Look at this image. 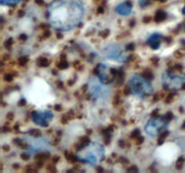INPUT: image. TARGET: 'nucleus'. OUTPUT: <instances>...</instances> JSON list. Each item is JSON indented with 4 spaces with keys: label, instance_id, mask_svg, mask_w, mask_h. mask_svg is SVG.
Instances as JSON below:
<instances>
[{
    "label": "nucleus",
    "instance_id": "obj_1",
    "mask_svg": "<svg viewBox=\"0 0 185 173\" xmlns=\"http://www.w3.org/2000/svg\"><path fill=\"white\" fill-rule=\"evenodd\" d=\"M51 24L60 30L76 26L83 16V6L79 0H55L48 8Z\"/></svg>",
    "mask_w": 185,
    "mask_h": 173
},
{
    "label": "nucleus",
    "instance_id": "obj_2",
    "mask_svg": "<svg viewBox=\"0 0 185 173\" xmlns=\"http://www.w3.org/2000/svg\"><path fill=\"white\" fill-rule=\"evenodd\" d=\"M129 86L132 92L138 96L150 95L153 91V87L147 79L138 75H135L132 78L129 82Z\"/></svg>",
    "mask_w": 185,
    "mask_h": 173
},
{
    "label": "nucleus",
    "instance_id": "obj_3",
    "mask_svg": "<svg viewBox=\"0 0 185 173\" xmlns=\"http://www.w3.org/2000/svg\"><path fill=\"white\" fill-rule=\"evenodd\" d=\"M166 125H167V123L163 118H157V119L155 120H151L145 125V131L150 135H156L158 131L160 129L164 128Z\"/></svg>",
    "mask_w": 185,
    "mask_h": 173
},
{
    "label": "nucleus",
    "instance_id": "obj_4",
    "mask_svg": "<svg viewBox=\"0 0 185 173\" xmlns=\"http://www.w3.org/2000/svg\"><path fill=\"white\" fill-rule=\"evenodd\" d=\"M33 120L35 122V123L41 125V126H47L48 122L52 119L53 116L52 113L50 111H45V112H33L32 114Z\"/></svg>",
    "mask_w": 185,
    "mask_h": 173
},
{
    "label": "nucleus",
    "instance_id": "obj_5",
    "mask_svg": "<svg viewBox=\"0 0 185 173\" xmlns=\"http://www.w3.org/2000/svg\"><path fill=\"white\" fill-rule=\"evenodd\" d=\"M104 53H105V56L107 59H111L118 61H126V55L122 53V52H120V51L118 50V47L116 46V45H110V46H109L105 50Z\"/></svg>",
    "mask_w": 185,
    "mask_h": 173
},
{
    "label": "nucleus",
    "instance_id": "obj_6",
    "mask_svg": "<svg viewBox=\"0 0 185 173\" xmlns=\"http://www.w3.org/2000/svg\"><path fill=\"white\" fill-rule=\"evenodd\" d=\"M95 73H97L99 77V79L104 84H109L113 81L114 76L111 73H107V67L104 64H98L95 70Z\"/></svg>",
    "mask_w": 185,
    "mask_h": 173
},
{
    "label": "nucleus",
    "instance_id": "obj_7",
    "mask_svg": "<svg viewBox=\"0 0 185 173\" xmlns=\"http://www.w3.org/2000/svg\"><path fill=\"white\" fill-rule=\"evenodd\" d=\"M164 86H165V87H169L170 88L178 89L182 87V83H183V79L181 77L169 78L168 75H164Z\"/></svg>",
    "mask_w": 185,
    "mask_h": 173
},
{
    "label": "nucleus",
    "instance_id": "obj_8",
    "mask_svg": "<svg viewBox=\"0 0 185 173\" xmlns=\"http://www.w3.org/2000/svg\"><path fill=\"white\" fill-rule=\"evenodd\" d=\"M132 10V4L129 1L124 2L117 6V12L122 15H127Z\"/></svg>",
    "mask_w": 185,
    "mask_h": 173
},
{
    "label": "nucleus",
    "instance_id": "obj_9",
    "mask_svg": "<svg viewBox=\"0 0 185 173\" xmlns=\"http://www.w3.org/2000/svg\"><path fill=\"white\" fill-rule=\"evenodd\" d=\"M89 137H88V136H84L83 138L80 139V143H78L77 149H78V150H82L83 148H85V147H87L88 145H89Z\"/></svg>",
    "mask_w": 185,
    "mask_h": 173
},
{
    "label": "nucleus",
    "instance_id": "obj_10",
    "mask_svg": "<svg viewBox=\"0 0 185 173\" xmlns=\"http://www.w3.org/2000/svg\"><path fill=\"white\" fill-rule=\"evenodd\" d=\"M162 39V35L161 34H153V35L150 37L149 39V43H157V42H160V40Z\"/></svg>",
    "mask_w": 185,
    "mask_h": 173
},
{
    "label": "nucleus",
    "instance_id": "obj_11",
    "mask_svg": "<svg viewBox=\"0 0 185 173\" xmlns=\"http://www.w3.org/2000/svg\"><path fill=\"white\" fill-rule=\"evenodd\" d=\"M38 65H39L40 67H47L49 65V61L46 59V58H40L39 60H38L37 61Z\"/></svg>",
    "mask_w": 185,
    "mask_h": 173
},
{
    "label": "nucleus",
    "instance_id": "obj_12",
    "mask_svg": "<svg viewBox=\"0 0 185 173\" xmlns=\"http://www.w3.org/2000/svg\"><path fill=\"white\" fill-rule=\"evenodd\" d=\"M166 17V14H164V12H162V11H160V12H158L156 14V15H155V21L156 22H161L163 21V20H164Z\"/></svg>",
    "mask_w": 185,
    "mask_h": 173
},
{
    "label": "nucleus",
    "instance_id": "obj_13",
    "mask_svg": "<svg viewBox=\"0 0 185 173\" xmlns=\"http://www.w3.org/2000/svg\"><path fill=\"white\" fill-rule=\"evenodd\" d=\"M49 154L48 153H44V152H41V153H38L37 155L35 156L36 160L37 161H43L44 159H48Z\"/></svg>",
    "mask_w": 185,
    "mask_h": 173
},
{
    "label": "nucleus",
    "instance_id": "obj_14",
    "mask_svg": "<svg viewBox=\"0 0 185 173\" xmlns=\"http://www.w3.org/2000/svg\"><path fill=\"white\" fill-rule=\"evenodd\" d=\"M153 73H152L150 70H145V71H144V78H145L147 80H151L152 79H153Z\"/></svg>",
    "mask_w": 185,
    "mask_h": 173
},
{
    "label": "nucleus",
    "instance_id": "obj_15",
    "mask_svg": "<svg viewBox=\"0 0 185 173\" xmlns=\"http://www.w3.org/2000/svg\"><path fill=\"white\" fill-rule=\"evenodd\" d=\"M57 67L60 69V70H63V69L68 68V62L66 61H61L60 63L57 64Z\"/></svg>",
    "mask_w": 185,
    "mask_h": 173
},
{
    "label": "nucleus",
    "instance_id": "obj_16",
    "mask_svg": "<svg viewBox=\"0 0 185 173\" xmlns=\"http://www.w3.org/2000/svg\"><path fill=\"white\" fill-rule=\"evenodd\" d=\"M169 134V133L168 132H164V133H163L162 134H161V136L159 137V140H158V144H162L163 143V142H164V138L166 137V136Z\"/></svg>",
    "mask_w": 185,
    "mask_h": 173
},
{
    "label": "nucleus",
    "instance_id": "obj_17",
    "mask_svg": "<svg viewBox=\"0 0 185 173\" xmlns=\"http://www.w3.org/2000/svg\"><path fill=\"white\" fill-rule=\"evenodd\" d=\"M20 0H1V3L5 4V5H12V4H16Z\"/></svg>",
    "mask_w": 185,
    "mask_h": 173
},
{
    "label": "nucleus",
    "instance_id": "obj_18",
    "mask_svg": "<svg viewBox=\"0 0 185 173\" xmlns=\"http://www.w3.org/2000/svg\"><path fill=\"white\" fill-rule=\"evenodd\" d=\"M30 134H32L34 137H40L41 136V132L39 130H35V129H33L30 132Z\"/></svg>",
    "mask_w": 185,
    "mask_h": 173
},
{
    "label": "nucleus",
    "instance_id": "obj_19",
    "mask_svg": "<svg viewBox=\"0 0 185 173\" xmlns=\"http://www.w3.org/2000/svg\"><path fill=\"white\" fill-rule=\"evenodd\" d=\"M18 61H19L20 65H22V66H25V65L27 63V61H28V59H27L26 57H21Z\"/></svg>",
    "mask_w": 185,
    "mask_h": 173
},
{
    "label": "nucleus",
    "instance_id": "obj_20",
    "mask_svg": "<svg viewBox=\"0 0 185 173\" xmlns=\"http://www.w3.org/2000/svg\"><path fill=\"white\" fill-rule=\"evenodd\" d=\"M66 156H67L68 158V161H71V162H75V161H76V159H75V157L72 154H69L68 152H66Z\"/></svg>",
    "mask_w": 185,
    "mask_h": 173
},
{
    "label": "nucleus",
    "instance_id": "obj_21",
    "mask_svg": "<svg viewBox=\"0 0 185 173\" xmlns=\"http://www.w3.org/2000/svg\"><path fill=\"white\" fill-rule=\"evenodd\" d=\"M183 161H184L183 158H180V159H179L178 161H177V163H176V166H177V168H178V169L182 168V164H183Z\"/></svg>",
    "mask_w": 185,
    "mask_h": 173
},
{
    "label": "nucleus",
    "instance_id": "obj_22",
    "mask_svg": "<svg viewBox=\"0 0 185 173\" xmlns=\"http://www.w3.org/2000/svg\"><path fill=\"white\" fill-rule=\"evenodd\" d=\"M100 36L101 37H103V38H106L107 36H109V30H104V31H102L101 32H100Z\"/></svg>",
    "mask_w": 185,
    "mask_h": 173
},
{
    "label": "nucleus",
    "instance_id": "obj_23",
    "mask_svg": "<svg viewBox=\"0 0 185 173\" xmlns=\"http://www.w3.org/2000/svg\"><path fill=\"white\" fill-rule=\"evenodd\" d=\"M139 134H140V132H139V131L137 130V129H135V130L134 131L133 133H132V134H131V137H132V138H136L137 136L139 135Z\"/></svg>",
    "mask_w": 185,
    "mask_h": 173
},
{
    "label": "nucleus",
    "instance_id": "obj_24",
    "mask_svg": "<svg viewBox=\"0 0 185 173\" xmlns=\"http://www.w3.org/2000/svg\"><path fill=\"white\" fill-rule=\"evenodd\" d=\"M21 158L23 160H25V161H27V160H29V158H30V155H29L28 153H25V152H24V153L21 154Z\"/></svg>",
    "mask_w": 185,
    "mask_h": 173
},
{
    "label": "nucleus",
    "instance_id": "obj_25",
    "mask_svg": "<svg viewBox=\"0 0 185 173\" xmlns=\"http://www.w3.org/2000/svg\"><path fill=\"white\" fill-rule=\"evenodd\" d=\"M12 44H13V40L11 39V38L5 42V47H7V48H10V47L12 46Z\"/></svg>",
    "mask_w": 185,
    "mask_h": 173
},
{
    "label": "nucleus",
    "instance_id": "obj_26",
    "mask_svg": "<svg viewBox=\"0 0 185 173\" xmlns=\"http://www.w3.org/2000/svg\"><path fill=\"white\" fill-rule=\"evenodd\" d=\"M13 79V76L11 74H5V81H11Z\"/></svg>",
    "mask_w": 185,
    "mask_h": 173
},
{
    "label": "nucleus",
    "instance_id": "obj_27",
    "mask_svg": "<svg viewBox=\"0 0 185 173\" xmlns=\"http://www.w3.org/2000/svg\"><path fill=\"white\" fill-rule=\"evenodd\" d=\"M69 119H70V117L68 116V114H66V116H62V118H61V123H66Z\"/></svg>",
    "mask_w": 185,
    "mask_h": 173
},
{
    "label": "nucleus",
    "instance_id": "obj_28",
    "mask_svg": "<svg viewBox=\"0 0 185 173\" xmlns=\"http://www.w3.org/2000/svg\"><path fill=\"white\" fill-rule=\"evenodd\" d=\"M128 172H137L138 171V170H137V168L135 166H132L131 168H129L127 170Z\"/></svg>",
    "mask_w": 185,
    "mask_h": 173
},
{
    "label": "nucleus",
    "instance_id": "obj_29",
    "mask_svg": "<svg viewBox=\"0 0 185 173\" xmlns=\"http://www.w3.org/2000/svg\"><path fill=\"white\" fill-rule=\"evenodd\" d=\"M172 118H173V114L172 113H167L165 116V120L166 121H170V120H172Z\"/></svg>",
    "mask_w": 185,
    "mask_h": 173
},
{
    "label": "nucleus",
    "instance_id": "obj_30",
    "mask_svg": "<svg viewBox=\"0 0 185 173\" xmlns=\"http://www.w3.org/2000/svg\"><path fill=\"white\" fill-rule=\"evenodd\" d=\"M134 49H135V45L133 43H130L126 46V50L127 51H134Z\"/></svg>",
    "mask_w": 185,
    "mask_h": 173
},
{
    "label": "nucleus",
    "instance_id": "obj_31",
    "mask_svg": "<svg viewBox=\"0 0 185 173\" xmlns=\"http://www.w3.org/2000/svg\"><path fill=\"white\" fill-rule=\"evenodd\" d=\"M144 142V138L142 137V136H139V137H137L136 139V144H141V143Z\"/></svg>",
    "mask_w": 185,
    "mask_h": 173
},
{
    "label": "nucleus",
    "instance_id": "obj_32",
    "mask_svg": "<svg viewBox=\"0 0 185 173\" xmlns=\"http://www.w3.org/2000/svg\"><path fill=\"white\" fill-rule=\"evenodd\" d=\"M130 91H131V89H130V87H126L124 88V94L125 95L130 94Z\"/></svg>",
    "mask_w": 185,
    "mask_h": 173
},
{
    "label": "nucleus",
    "instance_id": "obj_33",
    "mask_svg": "<svg viewBox=\"0 0 185 173\" xmlns=\"http://www.w3.org/2000/svg\"><path fill=\"white\" fill-rule=\"evenodd\" d=\"M158 113H159V110L158 109H155V111H153V112L151 113V116H153V117H156L157 116H158Z\"/></svg>",
    "mask_w": 185,
    "mask_h": 173
},
{
    "label": "nucleus",
    "instance_id": "obj_34",
    "mask_svg": "<svg viewBox=\"0 0 185 173\" xmlns=\"http://www.w3.org/2000/svg\"><path fill=\"white\" fill-rule=\"evenodd\" d=\"M147 0H139V3H140V5H142V6H144V5H147Z\"/></svg>",
    "mask_w": 185,
    "mask_h": 173
},
{
    "label": "nucleus",
    "instance_id": "obj_35",
    "mask_svg": "<svg viewBox=\"0 0 185 173\" xmlns=\"http://www.w3.org/2000/svg\"><path fill=\"white\" fill-rule=\"evenodd\" d=\"M173 96V94H169L167 96H166V99H165V101L166 102H170L171 101V99H172V97Z\"/></svg>",
    "mask_w": 185,
    "mask_h": 173
},
{
    "label": "nucleus",
    "instance_id": "obj_36",
    "mask_svg": "<svg viewBox=\"0 0 185 173\" xmlns=\"http://www.w3.org/2000/svg\"><path fill=\"white\" fill-rule=\"evenodd\" d=\"M6 118L8 120H12L13 118H14V114H13V113H8L6 116Z\"/></svg>",
    "mask_w": 185,
    "mask_h": 173
},
{
    "label": "nucleus",
    "instance_id": "obj_37",
    "mask_svg": "<svg viewBox=\"0 0 185 173\" xmlns=\"http://www.w3.org/2000/svg\"><path fill=\"white\" fill-rule=\"evenodd\" d=\"M25 105V99H21L19 102H18V105H20V106H21V105Z\"/></svg>",
    "mask_w": 185,
    "mask_h": 173
},
{
    "label": "nucleus",
    "instance_id": "obj_38",
    "mask_svg": "<svg viewBox=\"0 0 185 173\" xmlns=\"http://www.w3.org/2000/svg\"><path fill=\"white\" fill-rule=\"evenodd\" d=\"M143 21H144V23H149L151 21V17H144Z\"/></svg>",
    "mask_w": 185,
    "mask_h": 173
},
{
    "label": "nucleus",
    "instance_id": "obj_39",
    "mask_svg": "<svg viewBox=\"0 0 185 173\" xmlns=\"http://www.w3.org/2000/svg\"><path fill=\"white\" fill-rule=\"evenodd\" d=\"M26 35L25 34H21L20 35V40H26Z\"/></svg>",
    "mask_w": 185,
    "mask_h": 173
},
{
    "label": "nucleus",
    "instance_id": "obj_40",
    "mask_svg": "<svg viewBox=\"0 0 185 173\" xmlns=\"http://www.w3.org/2000/svg\"><path fill=\"white\" fill-rule=\"evenodd\" d=\"M55 109H56V110H58V111H61V106L60 105H55Z\"/></svg>",
    "mask_w": 185,
    "mask_h": 173
},
{
    "label": "nucleus",
    "instance_id": "obj_41",
    "mask_svg": "<svg viewBox=\"0 0 185 173\" xmlns=\"http://www.w3.org/2000/svg\"><path fill=\"white\" fill-rule=\"evenodd\" d=\"M50 32H49V31H46V32H44V34H43V36H44V37H49V35H50Z\"/></svg>",
    "mask_w": 185,
    "mask_h": 173
},
{
    "label": "nucleus",
    "instance_id": "obj_42",
    "mask_svg": "<svg viewBox=\"0 0 185 173\" xmlns=\"http://www.w3.org/2000/svg\"><path fill=\"white\" fill-rule=\"evenodd\" d=\"M59 160H60V157H54L53 160H52V161L55 163V162H57V161H59Z\"/></svg>",
    "mask_w": 185,
    "mask_h": 173
},
{
    "label": "nucleus",
    "instance_id": "obj_43",
    "mask_svg": "<svg viewBox=\"0 0 185 173\" xmlns=\"http://www.w3.org/2000/svg\"><path fill=\"white\" fill-rule=\"evenodd\" d=\"M157 61H158V59H156V58H155V59H152V62H153L155 64H156Z\"/></svg>",
    "mask_w": 185,
    "mask_h": 173
},
{
    "label": "nucleus",
    "instance_id": "obj_44",
    "mask_svg": "<svg viewBox=\"0 0 185 173\" xmlns=\"http://www.w3.org/2000/svg\"><path fill=\"white\" fill-rule=\"evenodd\" d=\"M97 171H98V172H102V171H103V169L100 168V167H98V168H97Z\"/></svg>",
    "mask_w": 185,
    "mask_h": 173
},
{
    "label": "nucleus",
    "instance_id": "obj_45",
    "mask_svg": "<svg viewBox=\"0 0 185 173\" xmlns=\"http://www.w3.org/2000/svg\"><path fill=\"white\" fill-rule=\"evenodd\" d=\"M48 170H51V171H55V169L53 167H48Z\"/></svg>",
    "mask_w": 185,
    "mask_h": 173
},
{
    "label": "nucleus",
    "instance_id": "obj_46",
    "mask_svg": "<svg viewBox=\"0 0 185 173\" xmlns=\"http://www.w3.org/2000/svg\"><path fill=\"white\" fill-rule=\"evenodd\" d=\"M79 65H80V61H75V62H74V66L76 67V68H78Z\"/></svg>",
    "mask_w": 185,
    "mask_h": 173
},
{
    "label": "nucleus",
    "instance_id": "obj_47",
    "mask_svg": "<svg viewBox=\"0 0 185 173\" xmlns=\"http://www.w3.org/2000/svg\"><path fill=\"white\" fill-rule=\"evenodd\" d=\"M4 150L5 151H8L9 150V146H6V145H5V146H4Z\"/></svg>",
    "mask_w": 185,
    "mask_h": 173
},
{
    "label": "nucleus",
    "instance_id": "obj_48",
    "mask_svg": "<svg viewBox=\"0 0 185 173\" xmlns=\"http://www.w3.org/2000/svg\"><path fill=\"white\" fill-rule=\"evenodd\" d=\"M119 143H120V147H124L125 146V144H124V142H119Z\"/></svg>",
    "mask_w": 185,
    "mask_h": 173
},
{
    "label": "nucleus",
    "instance_id": "obj_49",
    "mask_svg": "<svg viewBox=\"0 0 185 173\" xmlns=\"http://www.w3.org/2000/svg\"><path fill=\"white\" fill-rule=\"evenodd\" d=\"M175 68H176L177 70H181V69H182V66H180V65H176V67H175Z\"/></svg>",
    "mask_w": 185,
    "mask_h": 173
},
{
    "label": "nucleus",
    "instance_id": "obj_50",
    "mask_svg": "<svg viewBox=\"0 0 185 173\" xmlns=\"http://www.w3.org/2000/svg\"><path fill=\"white\" fill-rule=\"evenodd\" d=\"M61 37H62V36H61V34H57V38H60V39H61Z\"/></svg>",
    "mask_w": 185,
    "mask_h": 173
},
{
    "label": "nucleus",
    "instance_id": "obj_51",
    "mask_svg": "<svg viewBox=\"0 0 185 173\" xmlns=\"http://www.w3.org/2000/svg\"><path fill=\"white\" fill-rule=\"evenodd\" d=\"M134 24H135V22H134V21H131V23H130V26H134Z\"/></svg>",
    "mask_w": 185,
    "mask_h": 173
},
{
    "label": "nucleus",
    "instance_id": "obj_52",
    "mask_svg": "<svg viewBox=\"0 0 185 173\" xmlns=\"http://www.w3.org/2000/svg\"><path fill=\"white\" fill-rule=\"evenodd\" d=\"M21 15H24V12L22 11V12H19V16H21Z\"/></svg>",
    "mask_w": 185,
    "mask_h": 173
},
{
    "label": "nucleus",
    "instance_id": "obj_53",
    "mask_svg": "<svg viewBox=\"0 0 185 173\" xmlns=\"http://www.w3.org/2000/svg\"><path fill=\"white\" fill-rule=\"evenodd\" d=\"M41 27H42V28H46V25H45V24H42Z\"/></svg>",
    "mask_w": 185,
    "mask_h": 173
},
{
    "label": "nucleus",
    "instance_id": "obj_54",
    "mask_svg": "<svg viewBox=\"0 0 185 173\" xmlns=\"http://www.w3.org/2000/svg\"><path fill=\"white\" fill-rule=\"evenodd\" d=\"M98 12H99V13L100 12H101V13L103 12V8H99V9H98Z\"/></svg>",
    "mask_w": 185,
    "mask_h": 173
},
{
    "label": "nucleus",
    "instance_id": "obj_55",
    "mask_svg": "<svg viewBox=\"0 0 185 173\" xmlns=\"http://www.w3.org/2000/svg\"><path fill=\"white\" fill-rule=\"evenodd\" d=\"M182 14H185V6L183 7V9H182Z\"/></svg>",
    "mask_w": 185,
    "mask_h": 173
},
{
    "label": "nucleus",
    "instance_id": "obj_56",
    "mask_svg": "<svg viewBox=\"0 0 185 173\" xmlns=\"http://www.w3.org/2000/svg\"><path fill=\"white\" fill-rule=\"evenodd\" d=\"M36 2H37L38 4H42V1H41V0H37V1H36Z\"/></svg>",
    "mask_w": 185,
    "mask_h": 173
}]
</instances>
